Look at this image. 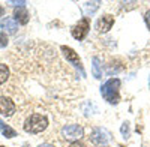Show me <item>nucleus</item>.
Masks as SVG:
<instances>
[{"instance_id": "f257e3e1", "label": "nucleus", "mask_w": 150, "mask_h": 147, "mask_svg": "<svg viewBox=\"0 0 150 147\" xmlns=\"http://www.w3.org/2000/svg\"><path fill=\"white\" fill-rule=\"evenodd\" d=\"M101 95L108 102L116 105L120 102V80L119 78H110L101 87Z\"/></svg>"}, {"instance_id": "f03ea898", "label": "nucleus", "mask_w": 150, "mask_h": 147, "mask_svg": "<svg viewBox=\"0 0 150 147\" xmlns=\"http://www.w3.org/2000/svg\"><path fill=\"white\" fill-rule=\"evenodd\" d=\"M48 126V120L42 114H32L24 122V131L29 134H39Z\"/></svg>"}, {"instance_id": "7ed1b4c3", "label": "nucleus", "mask_w": 150, "mask_h": 147, "mask_svg": "<svg viewBox=\"0 0 150 147\" xmlns=\"http://www.w3.org/2000/svg\"><path fill=\"white\" fill-rule=\"evenodd\" d=\"M90 141L96 147H108L111 141V134L105 128H95L90 134Z\"/></svg>"}, {"instance_id": "20e7f679", "label": "nucleus", "mask_w": 150, "mask_h": 147, "mask_svg": "<svg viewBox=\"0 0 150 147\" xmlns=\"http://www.w3.org/2000/svg\"><path fill=\"white\" fill-rule=\"evenodd\" d=\"M62 135H63L66 140H71V141L75 143V141L83 138L84 129L80 125H68V126H65L63 129H62Z\"/></svg>"}, {"instance_id": "39448f33", "label": "nucleus", "mask_w": 150, "mask_h": 147, "mask_svg": "<svg viewBox=\"0 0 150 147\" xmlns=\"http://www.w3.org/2000/svg\"><path fill=\"white\" fill-rule=\"evenodd\" d=\"M89 29H90V21L87 18H83L72 27V36L78 41H83L87 36V33H89Z\"/></svg>"}, {"instance_id": "423d86ee", "label": "nucleus", "mask_w": 150, "mask_h": 147, "mask_svg": "<svg viewBox=\"0 0 150 147\" xmlns=\"http://www.w3.org/2000/svg\"><path fill=\"white\" fill-rule=\"evenodd\" d=\"M15 113V104L12 99H9V98L6 96H0V114L2 116H12Z\"/></svg>"}, {"instance_id": "0eeeda50", "label": "nucleus", "mask_w": 150, "mask_h": 147, "mask_svg": "<svg viewBox=\"0 0 150 147\" xmlns=\"http://www.w3.org/2000/svg\"><path fill=\"white\" fill-rule=\"evenodd\" d=\"M112 24H114V17H111V15H104L102 18L98 20L96 29L101 32V33H105V32H108V30L112 27Z\"/></svg>"}, {"instance_id": "6e6552de", "label": "nucleus", "mask_w": 150, "mask_h": 147, "mask_svg": "<svg viewBox=\"0 0 150 147\" xmlns=\"http://www.w3.org/2000/svg\"><path fill=\"white\" fill-rule=\"evenodd\" d=\"M0 27H2L6 33L14 35V33L17 32V29H18V24H17V21H15L14 18H11V17H5L2 21H0Z\"/></svg>"}, {"instance_id": "1a4fd4ad", "label": "nucleus", "mask_w": 150, "mask_h": 147, "mask_svg": "<svg viewBox=\"0 0 150 147\" xmlns=\"http://www.w3.org/2000/svg\"><path fill=\"white\" fill-rule=\"evenodd\" d=\"M62 53H63V56L66 57V60H69L71 63H74L75 66H80L81 63H80V57H78V54L75 53L71 47H65V45H62Z\"/></svg>"}, {"instance_id": "9d476101", "label": "nucleus", "mask_w": 150, "mask_h": 147, "mask_svg": "<svg viewBox=\"0 0 150 147\" xmlns=\"http://www.w3.org/2000/svg\"><path fill=\"white\" fill-rule=\"evenodd\" d=\"M15 20L20 23V24H27L29 23V12L26 8H17L15 9Z\"/></svg>"}, {"instance_id": "9b49d317", "label": "nucleus", "mask_w": 150, "mask_h": 147, "mask_svg": "<svg viewBox=\"0 0 150 147\" xmlns=\"http://www.w3.org/2000/svg\"><path fill=\"white\" fill-rule=\"evenodd\" d=\"M0 132H2V135L6 137V138H14V137H17V132L12 129L9 125H6L2 119H0Z\"/></svg>"}, {"instance_id": "f8f14e48", "label": "nucleus", "mask_w": 150, "mask_h": 147, "mask_svg": "<svg viewBox=\"0 0 150 147\" xmlns=\"http://www.w3.org/2000/svg\"><path fill=\"white\" fill-rule=\"evenodd\" d=\"M101 60H99L98 57H93V65H92V72H93V77L95 78H101L102 77V71H101Z\"/></svg>"}, {"instance_id": "ddd939ff", "label": "nucleus", "mask_w": 150, "mask_h": 147, "mask_svg": "<svg viewBox=\"0 0 150 147\" xmlns=\"http://www.w3.org/2000/svg\"><path fill=\"white\" fill-rule=\"evenodd\" d=\"M99 8V2H87L83 5V11H84V14L86 15H89V14H93V12Z\"/></svg>"}, {"instance_id": "4468645a", "label": "nucleus", "mask_w": 150, "mask_h": 147, "mask_svg": "<svg viewBox=\"0 0 150 147\" xmlns=\"http://www.w3.org/2000/svg\"><path fill=\"white\" fill-rule=\"evenodd\" d=\"M9 78V68L6 65H0V84H3Z\"/></svg>"}, {"instance_id": "2eb2a0df", "label": "nucleus", "mask_w": 150, "mask_h": 147, "mask_svg": "<svg viewBox=\"0 0 150 147\" xmlns=\"http://www.w3.org/2000/svg\"><path fill=\"white\" fill-rule=\"evenodd\" d=\"M120 132H122V135H123V138H125V140H126V138L129 137V123H128V122H125V123L122 125Z\"/></svg>"}, {"instance_id": "dca6fc26", "label": "nucleus", "mask_w": 150, "mask_h": 147, "mask_svg": "<svg viewBox=\"0 0 150 147\" xmlns=\"http://www.w3.org/2000/svg\"><path fill=\"white\" fill-rule=\"evenodd\" d=\"M8 45V38H6V35L0 32V48H3Z\"/></svg>"}, {"instance_id": "f3484780", "label": "nucleus", "mask_w": 150, "mask_h": 147, "mask_svg": "<svg viewBox=\"0 0 150 147\" xmlns=\"http://www.w3.org/2000/svg\"><path fill=\"white\" fill-rule=\"evenodd\" d=\"M9 5H12V6H18V8H23V5H26V2H24V0H21V2H9Z\"/></svg>"}, {"instance_id": "a211bd4d", "label": "nucleus", "mask_w": 150, "mask_h": 147, "mask_svg": "<svg viewBox=\"0 0 150 147\" xmlns=\"http://www.w3.org/2000/svg\"><path fill=\"white\" fill-rule=\"evenodd\" d=\"M69 147H87L84 143H81V141H75V143H72Z\"/></svg>"}, {"instance_id": "6ab92c4d", "label": "nucleus", "mask_w": 150, "mask_h": 147, "mask_svg": "<svg viewBox=\"0 0 150 147\" xmlns=\"http://www.w3.org/2000/svg\"><path fill=\"white\" fill-rule=\"evenodd\" d=\"M144 20H146V23H147V27L150 29V11H147V12H146V15H144Z\"/></svg>"}, {"instance_id": "aec40b11", "label": "nucleus", "mask_w": 150, "mask_h": 147, "mask_svg": "<svg viewBox=\"0 0 150 147\" xmlns=\"http://www.w3.org/2000/svg\"><path fill=\"white\" fill-rule=\"evenodd\" d=\"M38 147H54V146H53V144H48V143H44V144L38 146Z\"/></svg>"}, {"instance_id": "412c9836", "label": "nucleus", "mask_w": 150, "mask_h": 147, "mask_svg": "<svg viewBox=\"0 0 150 147\" xmlns=\"http://www.w3.org/2000/svg\"><path fill=\"white\" fill-rule=\"evenodd\" d=\"M3 12H5V11H3V8H2V6H0V17H2V15H3Z\"/></svg>"}, {"instance_id": "4be33fe9", "label": "nucleus", "mask_w": 150, "mask_h": 147, "mask_svg": "<svg viewBox=\"0 0 150 147\" xmlns=\"http://www.w3.org/2000/svg\"><path fill=\"white\" fill-rule=\"evenodd\" d=\"M149 86H150V77H149Z\"/></svg>"}, {"instance_id": "5701e85b", "label": "nucleus", "mask_w": 150, "mask_h": 147, "mask_svg": "<svg viewBox=\"0 0 150 147\" xmlns=\"http://www.w3.org/2000/svg\"><path fill=\"white\" fill-rule=\"evenodd\" d=\"M0 147H3V146H0Z\"/></svg>"}]
</instances>
